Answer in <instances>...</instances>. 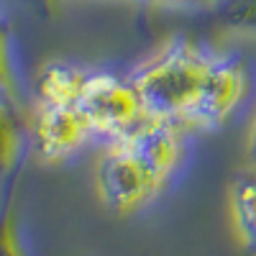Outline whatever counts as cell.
<instances>
[{"label": "cell", "instance_id": "cell-9", "mask_svg": "<svg viewBox=\"0 0 256 256\" xmlns=\"http://www.w3.org/2000/svg\"><path fill=\"white\" fill-rule=\"evenodd\" d=\"M251 156L256 162V123H254V134H251Z\"/></svg>", "mask_w": 256, "mask_h": 256}, {"label": "cell", "instance_id": "cell-2", "mask_svg": "<svg viewBox=\"0 0 256 256\" xmlns=\"http://www.w3.org/2000/svg\"><path fill=\"white\" fill-rule=\"evenodd\" d=\"M184 154V128L146 118L131 134L105 146L98 164V192L116 212H134L152 202Z\"/></svg>", "mask_w": 256, "mask_h": 256}, {"label": "cell", "instance_id": "cell-1", "mask_svg": "<svg viewBox=\"0 0 256 256\" xmlns=\"http://www.w3.org/2000/svg\"><path fill=\"white\" fill-rule=\"evenodd\" d=\"M146 113L180 128H218L236 116L254 88L251 67L230 52L177 38L131 72Z\"/></svg>", "mask_w": 256, "mask_h": 256}, {"label": "cell", "instance_id": "cell-7", "mask_svg": "<svg viewBox=\"0 0 256 256\" xmlns=\"http://www.w3.org/2000/svg\"><path fill=\"white\" fill-rule=\"evenodd\" d=\"M20 172V164L13 169L10 182L6 184V192L0 198V256H20L16 233H13V195H16V180Z\"/></svg>", "mask_w": 256, "mask_h": 256}, {"label": "cell", "instance_id": "cell-4", "mask_svg": "<svg viewBox=\"0 0 256 256\" xmlns=\"http://www.w3.org/2000/svg\"><path fill=\"white\" fill-rule=\"evenodd\" d=\"M80 108L88 120L92 141H102L105 146L131 134L146 118H152L144 108V100L131 74L84 70L80 88Z\"/></svg>", "mask_w": 256, "mask_h": 256}, {"label": "cell", "instance_id": "cell-8", "mask_svg": "<svg viewBox=\"0 0 256 256\" xmlns=\"http://www.w3.org/2000/svg\"><path fill=\"white\" fill-rule=\"evenodd\" d=\"M0 95L13 100V84H10V67H8V46L0 34Z\"/></svg>", "mask_w": 256, "mask_h": 256}, {"label": "cell", "instance_id": "cell-3", "mask_svg": "<svg viewBox=\"0 0 256 256\" xmlns=\"http://www.w3.org/2000/svg\"><path fill=\"white\" fill-rule=\"evenodd\" d=\"M82 67L46 64L36 80L34 110L28 126V146L46 162H62L92 141L88 120L80 108Z\"/></svg>", "mask_w": 256, "mask_h": 256}, {"label": "cell", "instance_id": "cell-6", "mask_svg": "<svg viewBox=\"0 0 256 256\" xmlns=\"http://www.w3.org/2000/svg\"><path fill=\"white\" fill-rule=\"evenodd\" d=\"M20 120L13 100L0 95V174H10L20 164Z\"/></svg>", "mask_w": 256, "mask_h": 256}, {"label": "cell", "instance_id": "cell-5", "mask_svg": "<svg viewBox=\"0 0 256 256\" xmlns=\"http://www.w3.org/2000/svg\"><path fill=\"white\" fill-rule=\"evenodd\" d=\"M230 212L244 251L248 256H256V169L241 172L233 182Z\"/></svg>", "mask_w": 256, "mask_h": 256}]
</instances>
